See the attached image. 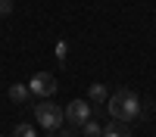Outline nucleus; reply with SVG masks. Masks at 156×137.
<instances>
[{
  "mask_svg": "<svg viewBox=\"0 0 156 137\" xmlns=\"http://www.w3.org/2000/svg\"><path fill=\"white\" fill-rule=\"evenodd\" d=\"M28 87H31V94H37V97H53L56 94V78L50 72H34Z\"/></svg>",
  "mask_w": 156,
  "mask_h": 137,
  "instance_id": "4",
  "label": "nucleus"
},
{
  "mask_svg": "<svg viewBox=\"0 0 156 137\" xmlns=\"http://www.w3.org/2000/svg\"><path fill=\"white\" fill-rule=\"evenodd\" d=\"M62 112H66V122L72 125V128H81V125L90 118L94 106H90L87 100H72V103H66V106H62Z\"/></svg>",
  "mask_w": 156,
  "mask_h": 137,
  "instance_id": "3",
  "label": "nucleus"
},
{
  "mask_svg": "<svg viewBox=\"0 0 156 137\" xmlns=\"http://www.w3.org/2000/svg\"><path fill=\"white\" fill-rule=\"evenodd\" d=\"M34 122L41 125L44 131H56L59 125H66V112H62V106L53 103V97H44L41 103L34 106Z\"/></svg>",
  "mask_w": 156,
  "mask_h": 137,
  "instance_id": "2",
  "label": "nucleus"
},
{
  "mask_svg": "<svg viewBox=\"0 0 156 137\" xmlns=\"http://www.w3.org/2000/svg\"><path fill=\"white\" fill-rule=\"evenodd\" d=\"M9 137H37V134H34V128H31V125H16Z\"/></svg>",
  "mask_w": 156,
  "mask_h": 137,
  "instance_id": "9",
  "label": "nucleus"
},
{
  "mask_svg": "<svg viewBox=\"0 0 156 137\" xmlns=\"http://www.w3.org/2000/svg\"><path fill=\"white\" fill-rule=\"evenodd\" d=\"M6 97H9V103L22 106V103H28V100H31V87H28V84H12L9 91H6Z\"/></svg>",
  "mask_w": 156,
  "mask_h": 137,
  "instance_id": "5",
  "label": "nucleus"
},
{
  "mask_svg": "<svg viewBox=\"0 0 156 137\" xmlns=\"http://www.w3.org/2000/svg\"><path fill=\"white\" fill-rule=\"evenodd\" d=\"M106 100H109V91H106V87H103L100 81L90 84V91H87V103H90V106H106Z\"/></svg>",
  "mask_w": 156,
  "mask_h": 137,
  "instance_id": "6",
  "label": "nucleus"
},
{
  "mask_svg": "<svg viewBox=\"0 0 156 137\" xmlns=\"http://www.w3.org/2000/svg\"><path fill=\"white\" fill-rule=\"evenodd\" d=\"M106 109H109L112 118H122V122H134V118L144 115V103H140V97L134 91H128V87H119L115 94H109Z\"/></svg>",
  "mask_w": 156,
  "mask_h": 137,
  "instance_id": "1",
  "label": "nucleus"
},
{
  "mask_svg": "<svg viewBox=\"0 0 156 137\" xmlns=\"http://www.w3.org/2000/svg\"><path fill=\"white\" fill-rule=\"evenodd\" d=\"M66 53H69V47H66V44H59V47H56V56H59V59H66Z\"/></svg>",
  "mask_w": 156,
  "mask_h": 137,
  "instance_id": "12",
  "label": "nucleus"
},
{
  "mask_svg": "<svg viewBox=\"0 0 156 137\" xmlns=\"http://www.w3.org/2000/svg\"><path fill=\"white\" fill-rule=\"evenodd\" d=\"M56 131H62V134H56V137H75V134H78V128H72V125H69V128H62V125H59Z\"/></svg>",
  "mask_w": 156,
  "mask_h": 137,
  "instance_id": "10",
  "label": "nucleus"
},
{
  "mask_svg": "<svg viewBox=\"0 0 156 137\" xmlns=\"http://www.w3.org/2000/svg\"><path fill=\"white\" fill-rule=\"evenodd\" d=\"M12 12V0H0V16H9Z\"/></svg>",
  "mask_w": 156,
  "mask_h": 137,
  "instance_id": "11",
  "label": "nucleus"
},
{
  "mask_svg": "<svg viewBox=\"0 0 156 137\" xmlns=\"http://www.w3.org/2000/svg\"><path fill=\"white\" fill-rule=\"evenodd\" d=\"M103 137H131V131H128V122L112 118L106 128H103Z\"/></svg>",
  "mask_w": 156,
  "mask_h": 137,
  "instance_id": "7",
  "label": "nucleus"
},
{
  "mask_svg": "<svg viewBox=\"0 0 156 137\" xmlns=\"http://www.w3.org/2000/svg\"><path fill=\"white\" fill-rule=\"evenodd\" d=\"M81 131H84L87 137H103V128H100V125H97L94 118H87V122L81 125Z\"/></svg>",
  "mask_w": 156,
  "mask_h": 137,
  "instance_id": "8",
  "label": "nucleus"
}]
</instances>
